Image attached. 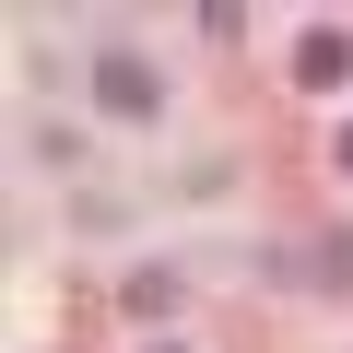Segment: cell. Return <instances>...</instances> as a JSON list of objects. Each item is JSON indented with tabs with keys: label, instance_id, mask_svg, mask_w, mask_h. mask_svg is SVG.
Wrapping results in <instances>:
<instances>
[{
	"label": "cell",
	"instance_id": "obj_4",
	"mask_svg": "<svg viewBox=\"0 0 353 353\" xmlns=\"http://www.w3.org/2000/svg\"><path fill=\"white\" fill-rule=\"evenodd\" d=\"M153 353H189V341H153Z\"/></svg>",
	"mask_w": 353,
	"mask_h": 353
},
{
	"label": "cell",
	"instance_id": "obj_3",
	"mask_svg": "<svg viewBox=\"0 0 353 353\" xmlns=\"http://www.w3.org/2000/svg\"><path fill=\"white\" fill-rule=\"evenodd\" d=\"M330 165H341V176H353V118H341V141H330Z\"/></svg>",
	"mask_w": 353,
	"mask_h": 353
},
{
	"label": "cell",
	"instance_id": "obj_1",
	"mask_svg": "<svg viewBox=\"0 0 353 353\" xmlns=\"http://www.w3.org/2000/svg\"><path fill=\"white\" fill-rule=\"evenodd\" d=\"M94 106H106V118H153V106H165L153 59H141V48H94Z\"/></svg>",
	"mask_w": 353,
	"mask_h": 353
},
{
	"label": "cell",
	"instance_id": "obj_2",
	"mask_svg": "<svg viewBox=\"0 0 353 353\" xmlns=\"http://www.w3.org/2000/svg\"><path fill=\"white\" fill-rule=\"evenodd\" d=\"M294 83H306V94H341V83H353V36H341V24H306V36H294Z\"/></svg>",
	"mask_w": 353,
	"mask_h": 353
}]
</instances>
